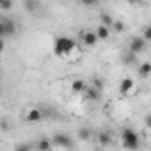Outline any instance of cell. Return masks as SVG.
Returning a JSON list of instances; mask_svg holds the SVG:
<instances>
[{"instance_id": "30bf717a", "label": "cell", "mask_w": 151, "mask_h": 151, "mask_svg": "<svg viewBox=\"0 0 151 151\" xmlns=\"http://www.w3.org/2000/svg\"><path fill=\"white\" fill-rule=\"evenodd\" d=\"M86 87H87V84H86V80H82V78H75V80L71 82V93H75V94H84Z\"/></svg>"}, {"instance_id": "d6986e66", "label": "cell", "mask_w": 151, "mask_h": 151, "mask_svg": "<svg viewBox=\"0 0 151 151\" xmlns=\"http://www.w3.org/2000/svg\"><path fill=\"white\" fill-rule=\"evenodd\" d=\"M112 29H114L116 32H124V23H123L121 20H114V25H112Z\"/></svg>"}, {"instance_id": "ba28073f", "label": "cell", "mask_w": 151, "mask_h": 151, "mask_svg": "<svg viewBox=\"0 0 151 151\" xmlns=\"http://www.w3.org/2000/svg\"><path fill=\"white\" fill-rule=\"evenodd\" d=\"M25 119H27V123L36 124V123H39V121L43 119V112H41L39 109H29V112H27Z\"/></svg>"}, {"instance_id": "8992f818", "label": "cell", "mask_w": 151, "mask_h": 151, "mask_svg": "<svg viewBox=\"0 0 151 151\" xmlns=\"http://www.w3.org/2000/svg\"><path fill=\"white\" fill-rule=\"evenodd\" d=\"M80 39L84 41L86 46H94V45L100 41L96 30H94V32H93V30H82V32H80Z\"/></svg>"}, {"instance_id": "2e32d148", "label": "cell", "mask_w": 151, "mask_h": 151, "mask_svg": "<svg viewBox=\"0 0 151 151\" xmlns=\"http://www.w3.org/2000/svg\"><path fill=\"white\" fill-rule=\"evenodd\" d=\"M135 55H137V53H133L132 50H128V52L123 55V62H126V64H133V62H135Z\"/></svg>"}, {"instance_id": "44dd1931", "label": "cell", "mask_w": 151, "mask_h": 151, "mask_svg": "<svg viewBox=\"0 0 151 151\" xmlns=\"http://www.w3.org/2000/svg\"><path fill=\"white\" fill-rule=\"evenodd\" d=\"M78 137H80L82 140H87V139L91 137V132H89L87 128H80V130H78Z\"/></svg>"}, {"instance_id": "ffe728a7", "label": "cell", "mask_w": 151, "mask_h": 151, "mask_svg": "<svg viewBox=\"0 0 151 151\" xmlns=\"http://www.w3.org/2000/svg\"><path fill=\"white\" fill-rule=\"evenodd\" d=\"M142 37H144L147 43H151V25H146V27H144V30H142Z\"/></svg>"}, {"instance_id": "d4e9b609", "label": "cell", "mask_w": 151, "mask_h": 151, "mask_svg": "<svg viewBox=\"0 0 151 151\" xmlns=\"http://www.w3.org/2000/svg\"><path fill=\"white\" fill-rule=\"evenodd\" d=\"M29 149H30V146H25V144H23V146H16V147H14V151H29Z\"/></svg>"}, {"instance_id": "3957f363", "label": "cell", "mask_w": 151, "mask_h": 151, "mask_svg": "<svg viewBox=\"0 0 151 151\" xmlns=\"http://www.w3.org/2000/svg\"><path fill=\"white\" fill-rule=\"evenodd\" d=\"M16 36V25L13 20H7V18H2L0 22V37H13Z\"/></svg>"}, {"instance_id": "5bb4252c", "label": "cell", "mask_w": 151, "mask_h": 151, "mask_svg": "<svg viewBox=\"0 0 151 151\" xmlns=\"http://www.w3.org/2000/svg\"><path fill=\"white\" fill-rule=\"evenodd\" d=\"M100 23H103V25H107V27H112V25H114V18H112L110 14H107V13H101V14H100Z\"/></svg>"}, {"instance_id": "e0dca14e", "label": "cell", "mask_w": 151, "mask_h": 151, "mask_svg": "<svg viewBox=\"0 0 151 151\" xmlns=\"http://www.w3.org/2000/svg\"><path fill=\"white\" fill-rule=\"evenodd\" d=\"M98 139H100V144H103V146H109V144L112 142L110 135H109V133H105V132H103V133H100V135H98Z\"/></svg>"}, {"instance_id": "8fae6325", "label": "cell", "mask_w": 151, "mask_h": 151, "mask_svg": "<svg viewBox=\"0 0 151 151\" xmlns=\"http://www.w3.org/2000/svg\"><path fill=\"white\" fill-rule=\"evenodd\" d=\"M96 34H98L100 41H107V39L110 37V27H107V25L100 23V25L96 27Z\"/></svg>"}, {"instance_id": "277c9868", "label": "cell", "mask_w": 151, "mask_h": 151, "mask_svg": "<svg viewBox=\"0 0 151 151\" xmlns=\"http://www.w3.org/2000/svg\"><path fill=\"white\" fill-rule=\"evenodd\" d=\"M147 48V41L142 36H132L130 43H128V50H132L133 53H140Z\"/></svg>"}, {"instance_id": "52a82bcc", "label": "cell", "mask_w": 151, "mask_h": 151, "mask_svg": "<svg viewBox=\"0 0 151 151\" xmlns=\"http://www.w3.org/2000/svg\"><path fill=\"white\" fill-rule=\"evenodd\" d=\"M135 91V82L132 78H123L119 82V94L121 96H128Z\"/></svg>"}, {"instance_id": "6da1fadb", "label": "cell", "mask_w": 151, "mask_h": 151, "mask_svg": "<svg viewBox=\"0 0 151 151\" xmlns=\"http://www.w3.org/2000/svg\"><path fill=\"white\" fill-rule=\"evenodd\" d=\"M53 52H55V55L68 59V57H71L73 52H78V48H77L75 39L66 37V36H59V37H55V41H53Z\"/></svg>"}, {"instance_id": "7a4b0ae2", "label": "cell", "mask_w": 151, "mask_h": 151, "mask_svg": "<svg viewBox=\"0 0 151 151\" xmlns=\"http://www.w3.org/2000/svg\"><path fill=\"white\" fill-rule=\"evenodd\" d=\"M121 140H123V146L128 149H139L140 147V139H139L137 132H133L132 128L121 130Z\"/></svg>"}, {"instance_id": "9c48e42d", "label": "cell", "mask_w": 151, "mask_h": 151, "mask_svg": "<svg viewBox=\"0 0 151 151\" xmlns=\"http://www.w3.org/2000/svg\"><path fill=\"white\" fill-rule=\"evenodd\" d=\"M84 96H86V100H89V101H96V100H100L101 91H100V89H96L94 86H87V87H86V91H84Z\"/></svg>"}, {"instance_id": "603a6c76", "label": "cell", "mask_w": 151, "mask_h": 151, "mask_svg": "<svg viewBox=\"0 0 151 151\" xmlns=\"http://www.w3.org/2000/svg\"><path fill=\"white\" fill-rule=\"evenodd\" d=\"M77 2H82V4H86V6H96L98 0H77Z\"/></svg>"}, {"instance_id": "5b68a950", "label": "cell", "mask_w": 151, "mask_h": 151, "mask_svg": "<svg viewBox=\"0 0 151 151\" xmlns=\"http://www.w3.org/2000/svg\"><path fill=\"white\" fill-rule=\"evenodd\" d=\"M52 142H53V146H57V147H71V146H73L71 137L66 135V133H55L53 139H52Z\"/></svg>"}, {"instance_id": "4fadbf2b", "label": "cell", "mask_w": 151, "mask_h": 151, "mask_svg": "<svg viewBox=\"0 0 151 151\" xmlns=\"http://www.w3.org/2000/svg\"><path fill=\"white\" fill-rule=\"evenodd\" d=\"M139 75H140V77H149V75H151V62H142L140 66H139Z\"/></svg>"}, {"instance_id": "7c38bea8", "label": "cell", "mask_w": 151, "mask_h": 151, "mask_svg": "<svg viewBox=\"0 0 151 151\" xmlns=\"http://www.w3.org/2000/svg\"><path fill=\"white\" fill-rule=\"evenodd\" d=\"M23 6L29 13H36L39 9V0H23Z\"/></svg>"}, {"instance_id": "484cf974", "label": "cell", "mask_w": 151, "mask_h": 151, "mask_svg": "<svg viewBox=\"0 0 151 151\" xmlns=\"http://www.w3.org/2000/svg\"><path fill=\"white\" fill-rule=\"evenodd\" d=\"M128 2H130V4H139L140 0H128Z\"/></svg>"}, {"instance_id": "ac0fdd59", "label": "cell", "mask_w": 151, "mask_h": 151, "mask_svg": "<svg viewBox=\"0 0 151 151\" xmlns=\"http://www.w3.org/2000/svg\"><path fill=\"white\" fill-rule=\"evenodd\" d=\"M0 9L2 11H11L13 9V0H0Z\"/></svg>"}, {"instance_id": "9a60e30c", "label": "cell", "mask_w": 151, "mask_h": 151, "mask_svg": "<svg viewBox=\"0 0 151 151\" xmlns=\"http://www.w3.org/2000/svg\"><path fill=\"white\" fill-rule=\"evenodd\" d=\"M37 147H39V149H43V151H50V149L53 147V142H52V140H48V139H41V140H39V144H37Z\"/></svg>"}, {"instance_id": "7402d4cb", "label": "cell", "mask_w": 151, "mask_h": 151, "mask_svg": "<svg viewBox=\"0 0 151 151\" xmlns=\"http://www.w3.org/2000/svg\"><path fill=\"white\" fill-rule=\"evenodd\" d=\"M93 86H94L96 89L103 91V80H100V78H94V80H93Z\"/></svg>"}, {"instance_id": "cb8c5ba5", "label": "cell", "mask_w": 151, "mask_h": 151, "mask_svg": "<svg viewBox=\"0 0 151 151\" xmlns=\"http://www.w3.org/2000/svg\"><path fill=\"white\" fill-rule=\"evenodd\" d=\"M144 124H146V126L151 130V114H147V116L144 117Z\"/></svg>"}]
</instances>
